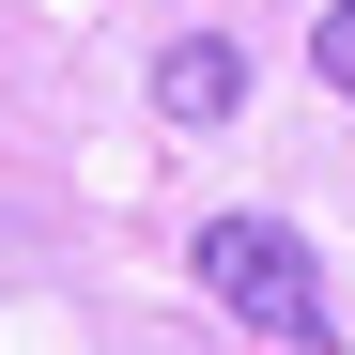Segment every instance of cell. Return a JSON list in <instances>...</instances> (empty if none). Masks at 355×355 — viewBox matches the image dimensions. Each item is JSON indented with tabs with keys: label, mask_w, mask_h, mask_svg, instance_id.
<instances>
[{
	"label": "cell",
	"mask_w": 355,
	"mask_h": 355,
	"mask_svg": "<svg viewBox=\"0 0 355 355\" xmlns=\"http://www.w3.org/2000/svg\"><path fill=\"white\" fill-rule=\"evenodd\" d=\"M186 263H201V293H216L232 324H263V340H293V355H340V309H324V263L293 248L278 216H216V232H201Z\"/></svg>",
	"instance_id": "6da1fadb"
},
{
	"label": "cell",
	"mask_w": 355,
	"mask_h": 355,
	"mask_svg": "<svg viewBox=\"0 0 355 355\" xmlns=\"http://www.w3.org/2000/svg\"><path fill=\"white\" fill-rule=\"evenodd\" d=\"M155 108H170V124H232V108H248V46H232V31L155 46Z\"/></svg>",
	"instance_id": "7a4b0ae2"
},
{
	"label": "cell",
	"mask_w": 355,
	"mask_h": 355,
	"mask_svg": "<svg viewBox=\"0 0 355 355\" xmlns=\"http://www.w3.org/2000/svg\"><path fill=\"white\" fill-rule=\"evenodd\" d=\"M309 62H324V78H340V108H355V0H340V16L309 31Z\"/></svg>",
	"instance_id": "3957f363"
}]
</instances>
